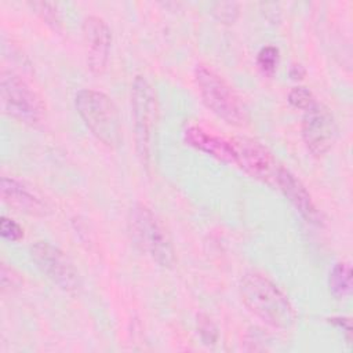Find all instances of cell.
<instances>
[{
	"instance_id": "8992f818",
	"label": "cell",
	"mask_w": 353,
	"mask_h": 353,
	"mask_svg": "<svg viewBox=\"0 0 353 353\" xmlns=\"http://www.w3.org/2000/svg\"><path fill=\"white\" fill-rule=\"evenodd\" d=\"M0 97L4 110L28 125H37L46 114L44 103L28 83L12 72H3Z\"/></svg>"
},
{
	"instance_id": "9c48e42d",
	"label": "cell",
	"mask_w": 353,
	"mask_h": 353,
	"mask_svg": "<svg viewBox=\"0 0 353 353\" xmlns=\"http://www.w3.org/2000/svg\"><path fill=\"white\" fill-rule=\"evenodd\" d=\"M336 137V123L331 110L321 102L314 101L302 119V138L314 156L325 154L334 145Z\"/></svg>"
},
{
	"instance_id": "2e32d148",
	"label": "cell",
	"mask_w": 353,
	"mask_h": 353,
	"mask_svg": "<svg viewBox=\"0 0 353 353\" xmlns=\"http://www.w3.org/2000/svg\"><path fill=\"white\" fill-rule=\"evenodd\" d=\"M279 58H280L279 48H276L273 46H266L259 50L258 57H256V63H258L259 69L262 70V73L273 74L279 65Z\"/></svg>"
},
{
	"instance_id": "ba28073f",
	"label": "cell",
	"mask_w": 353,
	"mask_h": 353,
	"mask_svg": "<svg viewBox=\"0 0 353 353\" xmlns=\"http://www.w3.org/2000/svg\"><path fill=\"white\" fill-rule=\"evenodd\" d=\"M30 256L39 270L61 290L74 294L80 288V276L73 262L58 247L47 241L30 245Z\"/></svg>"
},
{
	"instance_id": "e0dca14e",
	"label": "cell",
	"mask_w": 353,
	"mask_h": 353,
	"mask_svg": "<svg viewBox=\"0 0 353 353\" xmlns=\"http://www.w3.org/2000/svg\"><path fill=\"white\" fill-rule=\"evenodd\" d=\"M287 99L291 106L302 110H306L316 101L312 91L303 85L292 87L287 95Z\"/></svg>"
},
{
	"instance_id": "9a60e30c",
	"label": "cell",
	"mask_w": 353,
	"mask_h": 353,
	"mask_svg": "<svg viewBox=\"0 0 353 353\" xmlns=\"http://www.w3.org/2000/svg\"><path fill=\"white\" fill-rule=\"evenodd\" d=\"M30 8L52 29H59L62 25L58 4L50 1H33L29 3Z\"/></svg>"
},
{
	"instance_id": "ffe728a7",
	"label": "cell",
	"mask_w": 353,
	"mask_h": 353,
	"mask_svg": "<svg viewBox=\"0 0 353 353\" xmlns=\"http://www.w3.org/2000/svg\"><path fill=\"white\" fill-rule=\"evenodd\" d=\"M0 280H1V290H3V292L11 291V290L17 288L21 284L19 276L15 273V270L12 268H8L6 263L1 265Z\"/></svg>"
},
{
	"instance_id": "52a82bcc",
	"label": "cell",
	"mask_w": 353,
	"mask_h": 353,
	"mask_svg": "<svg viewBox=\"0 0 353 353\" xmlns=\"http://www.w3.org/2000/svg\"><path fill=\"white\" fill-rule=\"evenodd\" d=\"M232 143L236 152L234 164L251 178L276 188L277 176L283 165L276 160L273 153L252 138H233Z\"/></svg>"
},
{
	"instance_id": "277c9868",
	"label": "cell",
	"mask_w": 353,
	"mask_h": 353,
	"mask_svg": "<svg viewBox=\"0 0 353 353\" xmlns=\"http://www.w3.org/2000/svg\"><path fill=\"white\" fill-rule=\"evenodd\" d=\"M128 229L135 245L156 263L163 268L174 265L175 252L171 239L150 208L143 204H135L130 210Z\"/></svg>"
},
{
	"instance_id": "8fae6325",
	"label": "cell",
	"mask_w": 353,
	"mask_h": 353,
	"mask_svg": "<svg viewBox=\"0 0 353 353\" xmlns=\"http://www.w3.org/2000/svg\"><path fill=\"white\" fill-rule=\"evenodd\" d=\"M183 139L189 146L204 152L222 163L234 164L236 161V152L232 139L219 137L200 125L186 127L183 131Z\"/></svg>"
},
{
	"instance_id": "3957f363",
	"label": "cell",
	"mask_w": 353,
	"mask_h": 353,
	"mask_svg": "<svg viewBox=\"0 0 353 353\" xmlns=\"http://www.w3.org/2000/svg\"><path fill=\"white\" fill-rule=\"evenodd\" d=\"M194 81L204 105L230 125H244L247 110L228 81L207 65L194 68Z\"/></svg>"
},
{
	"instance_id": "ac0fdd59",
	"label": "cell",
	"mask_w": 353,
	"mask_h": 353,
	"mask_svg": "<svg viewBox=\"0 0 353 353\" xmlns=\"http://www.w3.org/2000/svg\"><path fill=\"white\" fill-rule=\"evenodd\" d=\"M197 330H199L201 341L205 345L216 343V341H218V328L208 316H205V314H199L197 316Z\"/></svg>"
},
{
	"instance_id": "d6986e66",
	"label": "cell",
	"mask_w": 353,
	"mask_h": 353,
	"mask_svg": "<svg viewBox=\"0 0 353 353\" xmlns=\"http://www.w3.org/2000/svg\"><path fill=\"white\" fill-rule=\"evenodd\" d=\"M0 233L3 239L8 241H19L23 237V229L12 219L7 216H1L0 221Z\"/></svg>"
},
{
	"instance_id": "5bb4252c",
	"label": "cell",
	"mask_w": 353,
	"mask_h": 353,
	"mask_svg": "<svg viewBox=\"0 0 353 353\" xmlns=\"http://www.w3.org/2000/svg\"><path fill=\"white\" fill-rule=\"evenodd\" d=\"M328 288L331 295L336 299H343L349 295L352 288V273L347 263L339 262L332 268L328 276Z\"/></svg>"
},
{
	"instance_id": "30bf717a",
	"label": "cell",
	"mask_w": 353,
	"mask_h": 353,
	"mask_svg": "<svg viewBox=\"0 0 353 353\" xmlns=\"http://www.w3.org/2000/svg\"><path fill=\"white\" fill-rule=\"evenodd\" d=\"M83 40L90 70L95 74H101L106 69L112 43L108 23L97 15L85 17L83 22Z\"/></svg>"
},
{
	"instance_id": "7a4b0ae2",
	"label": "cell",
	"mask_w": 353,
	"mask_h": 353,
	"mask_svg": "<svg viewBox=\"0 0 353 353\" xmlns=\"http://www.w3.org/2000/svg\"><path fill=\"white\" fill-rule=\"evenodd\" d=\"M74 105L79 116L98 141L109 148L121 142V121L114 102L103 92L84 88L76 94Z\"/></svg>"
},
{
	"instance_id": "4fadbf2b",
	"label": "cell",
	"mask_w": 353,
	"mask_h": 353,
	"mask_svg": "<svg viewBox=\"0 0 353 353\" xmlns=\"http://www.w3.org/2000/svg\"><path fill=\"white\" fill-rule=\"evenodd\" d=\"M277 189H280L284 196L292 203V205L298 210V212L310 223H319L320 214L314 201L305 188V185L285 167L280 168L277 176Z\"/></svg>"
},
{
	"instance_id": "44dd1931",
	"label": "cell",
	"mask_w": 353,
	"mask_h": 353,
	"mask_svg": "<svg viewBox=\"0 0 353 353\" xmlns=\"http://www.w3.org/2000/svg\"><path fill=\"white\" fill-rule=\"evenodd\" d=\"M218 19L223 22L234 21L237 15V4L234 3H218L215 4V10L212 11Z\"/></svg>"
},
{
	"instance_id": "5b68a950",
	"label": "cell",
	"mask_w": 353,
	"mask_h": 353,
	"mask_svg": "<svg viewBox=\"0 0 353 353\" xmlns=\"http://www.w3.org/2000/svg\"><path fill=\"white\" fill-rule=\"evenodd\" d=\"M131 108L137 153L141 163L148 167L152 157L153 138L159 117V103L152 84L143 76H137L132 81Z\"/></svg>"
},
{
	"instance_id": "6da1fadb",
	"label": "cell",
	"mask_w": 353,
	"mask_h": 353,
	"mask_svg": "<svg viewBox=\"0 0 353 353\" xmlns=\"http://www.w3.org/2000/svg\"><path fill=\"white\" fill-rule=\"evenodd\" d=\"M239 291L243 303L266 324L280 330L294 325L295 312L290 299L266 276L256 272L244 274Z\"/></svg>"
},
{
	"instance_id": "7c38bea8",
	"label": "cell",
	"mask_w": 353,
	"mask_h": 353,
	"mask_svg": "<svg viewBox=\"0 0 353 353\" xmlns=\"http://www.w3.org/2000/svg\"><path fill=\"white\" fill-rule=\"evenodd\" d=\"M0 192L3 201L19 212L34 216L47 214L46 201L26 185L14 178L3 176L0 181Z\"/></svg>"
}]
</instances>
